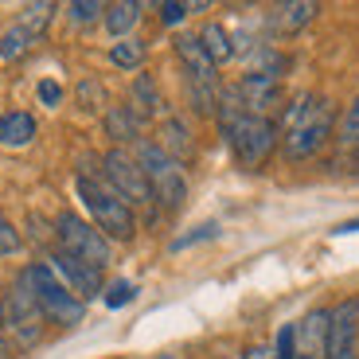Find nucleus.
I'll list each match as a JSON object with an SVG mask.
<instances>
[{"label":"nucleus","mask_w":359,"mask_h":359,"mask_svg":"<svg viewBox=\"0 0 359 359\" xmlns=\"http://www.w3.org/2000/svg\"><path fill=\"white\" fill-rule=\"evenodd\" d=\"M219 129H223L226 144H231L234 161L243 168H262L278 144V126L269 117H254L243 109L234 90H219Z\"/></svg>","instance_id":"1"},{"label":"nucleus","mask_w":359,"mask_h":359,"mask_svg":"<svg viewBox=\"0 0 359 359\" xmlns=\"http://www.w3.org/2000/svg\"><path fill=\"white\" fill-rule=\"evenodd\" d=\"M336 109L320 94H301L293 106H285L281 117V149L289 161H309L324 149V141L332 137Z\"/></svg>","instance_id":"2"},{"label":"nucleus","mask_w":359,"mask_h":359,"mask_svg":"<svg viewBox=\"0 0 359 359\" xmlns=\"http://www.w3.org/2000/svg\"><path fill=\"white\" fill-rule=\"evenodd\" d=\"M74 188H79V199H82V207L90 211L94 226H98L106 238H117V243H129V238H133V231H137L133 207L117 196L106 180H102V176H90V172H79Z\"/></svg>","instance_id":"3"},{"label":"nucleus","mask_w":359,"mask_h":359,"mask_svg":"<svg viewBox=\"0 0 359 359\" xmlns=\"http://www.w3.org/2000/svg\"><path fill=\"white\" fill-rule=\"evenodd\" d=\"M20 281L32 289V297L39 301V309H43V316L51 324H59V328H79L82 324L86 305L59 281V273L47 262H32L27 269H20Z\"/></svg>","instance_id":"4"},{"label":"nucleus","mask_w":359,"mask_h":359,"mask_svg":"<svg viewBox=\"0 0 359 359\" xmlns=\"http://www.w3.org/2000/svg\"><path fill=\"white\" fill-rule=\"evenodd\" d=\"M0 324H4V336H8L16 348H36L39 340H43V309H39V301L32 297V289L24 285V281H12L8 293L0 297Z\"/></svg>","instance_id":"5"},{"label":"nucleus","mask_w":359,"mask_h":359,"mask_svg":"<svg viewBox=\"0 0 359 359\" xmlns=\"http://www.w3.org/2000/svg\"><path fill=\"white\" fill-rule=\"evenodd\" d=\"M137 164H141L144 180H149V191H153V199L161 207L176 211V207L188 199V176H184V168L164 153L161 144L144 141L141 149H137Z\"/></svg>","instance_id":"6"},{"label":"nucleus","mask_w":359,"mask_h":359,"mask_svg":"<svg viewBox=\"0 0 359 359\" xmlns=\"http://www.w3.org/2000/svg\"><path fill=\"white\" fill-rule=\"evenodd\" d=\"M55 238H59V250L71 254V258L86 262L94 269L109 266V238L94 223L79 219L74 211H63V215L55 219Z\"/></svg>","instance_id":"7"},{"label":"nucleus","mask_w":359,"mask_h":359,"mask_svg":"<svg viewBox=\"0 0 359 359\" xmlns=\"http://www.w3.org/2000/svg\"><path fill=\"white\" fill-rule=\"evenodd\" d=\"M102 180H106L109 188H114L117 196L126 199L129 207H144V203H153L149 180H144L141 164H137V156L129 153V149H109V153L102 156Z\"/></svg>","instance_id":"8"},{"label":"nucleus","mask_w":359,"mask_h":359,"mask_svg":"<svg viewBox=\"0 0 359 359\" xmlns=\"http://www.w3.org/2000/svg\"><path fill=\"white\" fill-rule=\"evenodd\" d=\"M324 359H359V301L348 297L332 309Z\"/></svg>","instance_id":"9"},{"label":"nucleus","mask_w":359,"mask_h":359,"mask_svg":"<svg viewBox=\"0 0 359 359\" xmlns=\"http://www.w3.org/2000/svg\"><path fill=\"white\" fill-rule=\"evenodd\" d=\"M47 266L59 273V281H63V285L71 289L74 297H79L82 305H86L90 297H98V293H102V269L86 266V262L71 258V254H63V250H55Z\"/></svg>","instance_id":"10"},{"label":"nucleus","mask_w":359,"mask_h":359,"mask_svg":"<svg viewBox=\"0 0 359 359\" xmlns=\"http://www.w3.org/2000/svg\"><path fill=\"white\" fill-rule=\"evenodd\" d=\"M234 94H238V102H243L246 114L266 117V109H273L281 102V82H278L273 71H250L238 86H234Z\"/></svg>","instance_id":"11"},{"label":"nucleus","mask_w":359,"mask_h":359,"mask_svg":"<svg viewBox=\"0 0 359 359\" xmlns=\"http://www.w3.org/2000/svg\"><path fill=\"white\" fill-rule=\"evenodd\" d=\"M328 320H332V309H313L297 320V351L293 355L305 359H324L328 348Z\"/></svg>","instance_id":"12"},{"label":"nucleus","mask_w":359,"mask_h":359,"mask_svg":"<svg viewBox=\"0 0 359 359\" xmlns=\"http://www.w3.org/2000/svg\"><path fill=\"white\" fill-rule=\"evenodd\" d=\"M176 55L188 71V82H215V63L207 59L199 36H176Z\"/></svg>","instance_id":"13"},{"label":"nucleus","mask_w":359,"mask_h":359,"mask_svg":"<svg viewBox=\"0 0 359 359\" xmlns=\"http://www.w3.org/2000/svg\"><path fill=\"white\" fill-rule=\"evenodd\" d=\"M161 106H164V98H161L156 79H153V74H137L133 86H129V109H133L141 121H149V117L161 114Z\"/></svg>","instance_id":"14"},{"label":"nucleus","mask_w":359,"mask_h":359,"mask_svg":"<svg viewBox=\"0 0 359 359\" xmlns=\"http://www.w3.org/2000/svg\"><path fill=\"white\" fill-rule=\"evenodd\" d=\"M156 144H161L176 164L191 161V153H196V144H191V129H188V121H180V117H168V121H164V126H161V141H156Z\"/></svg>","instance_id":"15"},{"label":"nucleus","mask_w":359,"mask_h":359,"mask_svg":"<svg viewBox=\"0 0 359 359\" xmlns=\"http://www.w3.org/2000/svg\"><path fill=\"white\" fill-rule=\"evenodd\" d=\"M106 133L114 137V141H121V144L137 141V137H141V117H137L129 106H109L106 109Z\"/></svg>","instance_id":"16"},{"label":"nucleus","mask_w":359,"mask_h":359,"mask_svg":"<svg viewBox=\"0 0 359 359\" xmlns=\"http://www.w3.org/2000/svg\"><path fill=\"white\" fill-rule=\"evenodd\" d=\"M199 43H203V51H207V59L211 63H231V55H234V43H231V32H226L223 24H203V32H199Z\"/></svg>","instance_id":"17"},{"label":"nucleus","mask_w":359,"mask_h":359,"mask_svg":"<svg viewBox=\"0 0 359 359\" xmlns=\"http://www.w3.org/2000/svg\"><path fill=\"white\" fill-rule=\"evenodd\" d=\"M141 20V4L137 0H121V4H109L106 8V32L117 39H129V32L137 27Z\"/></svg>","instance_id":"18"},{"label":"nucleus","mask_w":359,"mask_h":359,"mask_svg":"<svg viewBox=\"0 0 359 359\" xmlns=\"http://www.w3.org/2000/svg\"><path fill=\"white\" fill-rule=\"evenodd\" d=\"M32 137H36V117L32 114H8L4 117V126H0V144H12V149H20V144H32Z\"/></svg>","instance_id":"19"},{"label":"nucleus","mask_w":359,"mask_h":359,"mask_svg":"<svg viewBox=\"0 0 359 359\" xmlns=\"http://www.w3.org/2000/svg\"><path fill=\"white\" fill-rule=\"evenodd\" d=\"M316 12H320V4H313V0H297V4H281V8H273V20H278V27H285V32H297V27H305Z\"/></svg>","instance_id":"20"},{"label":"nucleus","mask_w":359,"mask_h":359,"mask_svg":"<svg viewBox=\"0 0 359 359\" xmlns=\"http://www.w3.org/2000/svg\"><path fill=\"white\" fill-rule=\"evenodd\" d=\"M109 63H114L117 71H141L144 43H141V39H117V43L109 47Z\"/></svg>","instance_id":"21"},{"label":"nucleus","mask_w":359,"mask_h":359,"mask_svg":"<svg viewBox=\"0 0 359 359\" xmlns=\"http://www.w3.org/2000/svg\"><path fill=\"white\" fill-rule=\"evenodd\" d=\"M32 43H36V36H32V32H24L20 24H12L8 32L0 36V59H4V63H16L20 55L32 51Z\"/></svg>","instance_id":"22"},{"label":"nucleus","mask_w":359,"mask_h":359,"mask_svg":"<svg viewBox=\"0 0 359 359\" xmlns=\"http://www.w3.org/2000/svg\"><path fill=\"white\" fill-rule=\"evenodd\" d=\"M51 16H55V4H51V0H39V4H27V8L20 12V20H16V24L24 27V32H32V36L39 39V36H43V27L51 24Z\"/></svg>","instance_id":"23"},{"label":"nucleus","mask_w":359,"mask_h":359,"mask_svg":"<svg viewBox=\"0 0 359 359\" xmlns=\"http://www.w3.org/2000/svg\"><path fill=\"white\" fill-rule=\"evenodd\" d=\"M336 137H340L344 144H359V94H355V102L344 109L340 126H336Z\"/></svg>","instance_id":"24"},{"label":"nucleus","mask_w":359,"mask_h":359,"mask_svg":"<svg viewBox=\"0 0 359 359\" xmlns=\"http://www.w3.org/2000/svg\"><path fill=\"white\" fill-rule=\"evenodd\" d=\"M102 12H106V4H98V0H74V4H67V16H71L74 24H90V20H98Z\"/></svg>","instance_id":"25"},{"label":"nucleus","mask_w":359,"mask_h":359,"mask_svg":"<svg viewBox=\"0 0 359 359\" xmlns=\"http://www.w3.org/2000/svg\"><path fill=\"white\" fill-rule=\"evenodd\" d=\"M133 297H137V285H133V281H114V285H106V305H109V309L129 305Z\"/></svg>","instance_id":"26"},{"label":"nucleus","mask_w":359,"mask_h":359,"mask_svg":"<svg viewBox=\"0 0 359 359\" xmlns=\"http://www.w3.org/2000/svg\"><path fill=\"white\" fill-rule=\"evenodd\" d=\"M20 246H24V243H20V231H16V226H12L4 215H0V258H12V254H20Z\"/></svg>","instance_id":"27"},{"label":"nucleus","mask_w":359,"mask_h":359,"mask_svg":"<svg viewBox=\"0 0 359 359\" xmlns=\"http://www.w3.org/2000/svg\"><path fill=\"white\" fill-rule=\"evenodd\" d=\"M79 102H82V109H98L102 102H106V94H102V86L94 79H86L79 86Z\"/></svg>","instance_id":"28"},{"label":"nucleus","mask_w":359,"mask_h":359,"mask_svg":"<svg viewBox=\"0 0 359 359\" xmlns=\"http://www.w3.org/2000/svg\"><path fill=\"white\" fill-rule=\"evenodd\" d=\"M188 12H191V4H180V0H164V4H161V20H164V24H180Z\"/></svg>","instance_id":"29"},{"label":"nucleus","mask_w":359,"mask_h":359,"mask_svg":"<svg viewBox=\"0 0 359 359\" xmlns=\"http://www.w3.org/2000/svg\"><path fill=\"white\" fill-rule=\"evenodd\" d=\"M39 102H43V106H59V102H63V86L55 79H43L39 82Z\"/></svg>","instance_id":"30"},{"label":"nucleus","mask_w":359,"mask_h":359,"mask_svg":"<svg viewBox=\"0 0 359 359\" xmlns=\"http://www.w3.org/2000/svg\"><path fill=\"white\" fill-rule=\"evenodd\" d=\"M219 231V226L215 223H203V226H199V231L196 234H188V238H180V243H176V250H184V246H191V243H199V238H211V234H215Z\"/></svg>","instance_id":"31"},{"label":"nucleus","mask_w":359,"mask_h":359,"mask_svg":"<svg viewBox=\"0 0 359 359\" xmlns=\"http://www.w3.org/2000/svg\"><path fill=\"white\" fill-rule=\"evenodd\" d=\"M359 231V219H351V223H340L336 226V234H355Z\"/></svg>","instance_id":"32"},{"label":"nucleus","mask_w":359,"mask_h":359,"mask_svg":"<svg viewBox=\"0 0 359 359\" xmlns=\"http://www.w3.org/2000/svg\"><path fill=\"white\" fill-rule=\"evenodd\" d=\"M0 359H12V344H8V336L0 332Z\"/></svg>","instance_id":"33"},{"label":"nucleus","mask_w":359,"mask_h":359,"mask_svg":"<svg viewBox=\"0 0 359 359\" xmlns=\"http://www.w3.org/2000/svg\"><path fill=\"white\" fill-rule=\"evenodd\" d=\"M293 359H305V355H293Z\"/></svg>","instance_id":"34"},{"label":"nucleus","mask_w":359,"mask_h":359,"mask_svg":"<svg viewBox=\"0 0 359 359\" xmlns=\"http://www.w3.org/2000/svg\"><path fill=\"white\" fill-rule=\"evenodd\" d=\"M0 126H4V117H0Z\"/></svg>","instance_id":"35"}]
</instances>
